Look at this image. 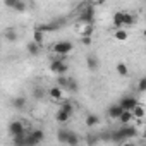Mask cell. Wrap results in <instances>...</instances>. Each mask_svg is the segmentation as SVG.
Instances as JSON below:
<instances>
[{"mask_svg":"<svg viewBox=\"0 0 146 146\" xmlns=\"http://www.w3.org/2000/svg\"><path fill=\"white\" fill-rule=\"evenodd\" d=\"M136 134H137V129L129 122V124H124V127H120L119 131L112 132V141H115V143H124V141H127V139H132Z\"/></svg>","mask_w":146,"mask_h":146,"instance_id":"6da1fadb","label":"cell"},{"mask_svg":"<svg viewBox=\"0 0 146 146\" xmlns=\"http://www.w3.org/2000/svg\"><path fill=\"white\" fill-rule=\"evenodd\" d=\"M72 50H74V45H72V41H69V40L57 41V43L52 46V52L57 53L58 57H65V55H69Z\"/></svg>","mask_w":146,"mask_h":146,"instance_id":"7a4b0ae2","label":"cell"},{"mask_svg":"<svg viewBox=\"0 0 146 146\" xmlns=\"http://www.w3.org/2000/svg\"><path fill=\"white\" fill-rule=\"evenodd\" d=\"M50 72H53V74L57 76H62V74H67L69 72V65L65 64L64 57H58V58H53L50 62Z\"/></svg>","mask_w":146,"mask_h":146,"instance_id":"3957f363","label":"cell"},{"mask_svg":"<svg viewBox=\"0 0 146 146\" xmlns=\"http://www.w3.org/2000/svg\"><path fill=\"white\" fill-rule=\"evenodd\" d=\"M95 16H96V9L93 5H88L81 11L79 14V21L81 23H88V24H93L95 23Z\"/></svg>","mask_w":146,"mask_h":146,"instance_id":"277c9868","label":"cell"},{"mask_svg":"<svg viewBox=\"0 0 146 146\" xmlns=\"http://www.w3.org/2000/svg\"><path fill=\"white\" fill-rule=\"evenodd\" d=\"M45 139V132L41 129H35L31 132H26V144H40Z\"/></svg>","mask_w":146,"mask_h":146,"instance_id":"5b68a950","label":"cell"},{"mask_svg":"<svg viewBox=\"0 0 146 146\" xmlns=\"http://www.w3.org/2000/svg\"><path fill=\"white\" fill-rule=\"evenodd\" d=\"M7 131H9V134L14 137V136L21 134V132H26V125H24L23 120H12V122L9 124V127H7Z\"/></svg>","mask_w":146,"mask_h":146,"instance_id":"8992f818","label":"cell"},{"mask_svg":"<svg viewBox=\"0 0 146 146\" xmlns=\"http://www.w3.org/2000/svg\"><path fill=\"white\" fill-rule=\"evenodd\" d=\"M136 103H137V98H136V96H124V98L119 102V105L122 107V110H132Z\"/></svg>","mask_w":146,"mask_h":146,"instance_id":"52a82bcc","label":"cell"},{"mask_svg":"<svg viewBox=\"0 0 146 146\" xmlns=\"http://www.w3.org/2000/svg\"><path fill=\"white\" fill-rule=\"evenodd\" d=\"M48 96H50L52 100H55V102H60V100L64 98V90H62L60 86H52V88L48 90Z\"/></svg>","mask_w":146,"mask_h":146,"instance_id":"ba28073f","label":"cell"},{"mask_svg":"<svg viewBox=\"0 0 146 146\" xmlns=\"http://www.w3.org/2000/svg\"><path fill=\"white\" fill-rule=\"evenodd\" d=\"M86 67H88L91 72H95V70L100 67V62H98V58H96L95 55H88V57H86Z\"/></svg>","mask_w":146,"mask_h":146,"instance_id":"9c48e42d","label":"cell"},{"mask_svg":"<svg viewBox=\"0 0 146 146\" xmlns=\"http://www.w3.org/2000/svg\"><path fill=\"white\" fill-rule=\"evenodd\" d=\"M131 112H132V117H134V119L141 120V119L144 117V107H143V103H141V102H137V103L134 105V108H132Z\"/></svg>","mask_w":146,"mask_h":146,"instance_id":"30bf717a","label":"cell"},{"mask_svg":"<svg viewBox=\"0 0 146 146\" xmlns=\"http://www.w3.org/2000/svg\"><path fill=\"white\" fill-rule=\"evenodd\" d=\"M112 23H113L115 29H117V28H124V11L115 12V14H113V17H112Z\"/></svg>","mask_w":146,"mask_h":146,"instance_id":"8fae6325","label":"cell"},{"mask_svg":"<svg viewBox=\"0 0 146 146\" xmlns=\"http://www.w3.org/2000/svg\"><path fill=\"white\" fill-rule=\"evenodd\" d=\"M26 103H28V102H26L24 96H16V98L11 102V105H12L16 110H24V108H26Z\"/></svg>","mask_w":146,"mask_h":146,"instance_id":"7c38bea8","label":"cell"},{"mask_svg":"<svg viewBox=\"0 0 146 146\" xmlns=\"http://www.w3.org/2000/svg\"><path fill=\"white\" fill-rule=\"evenodd\" d=\"M120 113H122V107H120L119 103H115V105H110V107H108V117H110V119H115V120H117Z\"/></svg>","mask_w":146,"mask_h":146,"instance_id":"4fadbf2b","label":"cell"},{"mask_svg":"<svg viewBox=\"0 0 146 146\" xmlns=\"http://www.w3.org/2000/svg\"><path fill=\"white\" fill-rule=\"evenodd\" d=\"M40 46H41V45H38L36 41H29V43L26 45V50H28V53H29V55L36 57V55L40 53Z\"/></svg>","mask_w":146,"mask_h":146,"instance_id":"5bb4252c","label":"cell"},{"mask_svg":"<svg viewBox=\"0 0 146 146\" xmlns=\"http://www.w3.org/2000/svg\"><path fill=\"white\" fill-rule=\"evenodd\" d=\"M69 117H70V113H67L65 110H62V108H58L57 110V113H55V120L57 122H60V124H65L67 120H69Z\"/></svg>","mask_w":146,"mask_h":146,"instance_id":"9a60e30c","label":"cell"},{"mask_svg":"<svg viewBox=\"0 0 146 146\" xmlns=\"http://www.w3.org/2000/svg\"><path fill=\"white\" fill-rule=\"evenodd\" d=\"M117 120H120L122 124H129V122H132V120H134L132 112H131V110H122V113L119 115V119H117Z\"/></svg>","mask_w":146,"mask_h":146,"instance_id":"2e32d148","label":"cell"},{"mask_svg":"<svg viewBox=\"0 0 146 146\" xmlns=\"http://www.w3.org/2000/svg\"><path fill=\"white\" fill-rule=\"evenodd\" d=\"M115 70H117L119 76H127V74H129V69H127V64H125V62H117Z\"/></svg>","mask_w":146,"mask_h":146,"instance_id":"e0dca14e","label":"cell"},{"mask_svg":"<svg viewBox=\"0 0 146 146\" xmlns=\"http://www.w3.org/2000/svg\"><path fill=\"white\" fill-rule=\"evenodd\" d=\"M136 24V16L134 14H131V12H125L124 11V26H134Z\"/></svg>","mask_w":146,"mask_h":146,"instance_id":"ac0fdd59","label":"cell"},{"mask_svg":"<svg viewBox=\"0 0 146 146\" xmlns=\"http://www.w3.org/2000/svg\"><path fill=\"white\" fill-rule=\"evenodd\" d=\"M127 36H129V35H127V31H125V29H122V28H117V29H115V33H113V38H115L117 41H125V40H127Z\"/></svg>","mask_w":146,"mask_h":146,"instance_id":"d6986e66","label":"cell"},{"mask_svg":"<svg viewBox=\"0 0 146 146\" xmlns=\"http://www.w3.org/2000/svg\"><path fill=\"white\" fill-rule=\"evenodd\" d=\"M33 41H36L38 45H43V41H45V33L40 31L38 28H35V31H33Z\"/></svg>","mask_w":146,"mask_h":146,"instance_id":"ffe728a7","label":"cell"},{"mask_svg":"<svg viewBox=\"0 0 146 146\" xmlns=\"http://www.w3.org/2000/svg\"><path fill=\"white\" fill-rule=\"evenodd\" d=\"M60 108L62 110H65L67 113H74V105H72V102H69V100H60Z\"/></svg>","mask_w":146,"mask_h":146,"instance_id":"44dd1931","label":"cell"},{"mask_svg":"<svg viewBox=\"0 0 146 146\" xmlns=\"http://www.w3.org/2000/svg\"><path fill=\"white\" fill-rule=\"evenodd\" d=\"M83 24H84V28H81V29H79L81 36H93V31H95L93 24H88V23H83Z\"/></svg>","mask_w":146,"mask_h":146,"instance_id":"7402d4cb","label":"cell"},{"mask_svg":"<svg viewBox=\"0 0 146 146\" xmlns=\"http://www.w3.org/2000/svg\"><path fill=\"white\" fill-rule=\"evenodd\" d=\"M69 134H70V131H67V129H60V131L57 132V139H58V143H64V144H67Z\"/></svg>","mask_w":146,"mask_h":146,"instance_id":"603a6c76","label":"cell"},{"mask_svg":"<svg viewBox=\"0 0 146 146\" xmlns=\"http://www.w3.org/2000/svg\"><path fill=\"white\" fill-rule=\"evenodd\" d=\"M4 36H5V40H7V41H16V40H17V33H16V29H14V28L5 29V31H4Z\"/></svg>","mask_w":146,"mask_h":146,"instance_id":"cb8c5ba5","label":"cell"},{"mask_svg":"<svg viewBox=\"0 0 146 146\" xmlns=\"http://www.w3.org/2000/svg\"><path fill=\"white\" fill-rule=\"evenodd\" d=\"M98 122H100V117H98L96 113H90V115L86 117V125H88V127H95Z\"/></svg>","mask_w":146,"mask_h":146,"instance_id":"d4e9b609","label":"cell"},{"mask_svg":"<svg viewBox=\"0 0 146 146\" xmlns=\"http://www.w3.org/2000/svg\"><path fill=\"white\" fill-rule=\"evenodd\" d=\"M78 90H79V84H78V81H76V79H72V78H69V83H67V88H65V91L76 93Z\"/></svg>","mask_w":146,"mask_h":146,"instance_id":"484cf974","label":"cell"},{"mask_svg":"<svg viewBox=\"0 0 146 146\" xmlns=\"http://www.w3.org/2000/svg\"><path fill=\"white\" fill-rule=\"evenodd\" d=\"M67 83H69L67 74H62V76H58V78H57V86H60L64 91H65V88H67Z\"/></svg>","mask_w":146,"mask_h":146,"instance_id":"4316f807","label":"cell"},{"mask_svg":"<svg viewBox=\"0 0 146 146\" xmlns=\"http://www.w3.org/2000/svg\"><path fill=\"white\" fill-rule=\"evenodd\" d=\"M14 11H17V12H24V11H26V4L23 2V0H17L16 5H14Z\"/></svg>","mask_w":146,"mask_h":146,"instance_id":"83f0119b","label":"cell"},{"mask_svg":"<svg viewBox=\"0 0 146 146\" xmlns=\"http://www.w3.org/2000/svg\"><path fill=\"white\" fill-rule=\"evenodd\" d=\"M79 143V137L70 131V134H69V139H67V144H78Z\"/></svg>","mask_w":146,"mask_h":146,"instance_id":"f1b7e54d","label":"cell"},{"mask_svg":"<svg viewBox=\"0 0 146 146\" xmlns=\"http://www.w3.org/2000/svg\"><path fill=\"white\" fill-rule=\"evenodd\" d=\"M137 91L139 93H144L146 91V78H141L139 83H137Z\"/></svg>","mask_w":146,"mask_h":146,"instance_id":"f546056e","label":"cell"},{"mask_svg":"<svg viewBox=\"0 0 146 146\" xmlns=\"http://www.w3.org/2000/svg\"><path fill=\"white\" fill-rule=\"evenodd\" d=\"M81 43H83L84 46H91V43H93V36H81Z\"/></svg>","mask_w":146,"mask_h":146,"instance_id":"4dcf8cb0","label":"cell"},{"mask_svg":"<svg viewBox=\"0 0 146 146\" xmlns=\"http://www.w3.org/2000/svg\"><path fill=\"white\" fill-rule=\"evenodd\" d=\"M33 96H35V98H41V96H43V90H41V88H35V90H33Z\"/></svg>","mask_w":146,"mask_h":146,"instance_id":"1f68e13d","label":"cell"},{"mask_svg":"<svg viewBox=\"0 0 146 146\" xmlns=\"http://www.w3.org/2000/svg\"><path fill=\"white\" fill-rule=\"evenodd\" d=\"M16 2H17V0H4V5H5V7H9V9H14Z\"/></svg>","mask_w":146,"mask_h":146,"instance_id":"d6a6232c","label":"cell"}]
</instances>
